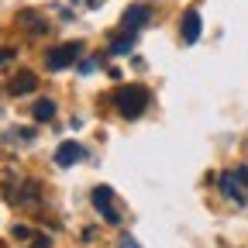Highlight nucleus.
<instances>
[{
	"label": "nucleus",
	"mask_w": 248,
	"mask_h": 248,
	"mask_svg": "<svg viewBox=\"0 0 248 248\" xmlns=\"http://www.w3.org/2000/svg\"><path fill=\"white\" fill-rule=\"evenodd\" d=\"M35 90H38V76L28 73V69H17L7 79V93H14V97H21V93H35Z\"/></svg>",
	"instance_id": "nucleus-5"
},
{
	"label": "nucleus",
	"mask_w": 248,
	"mask_h": 248,
	"mask_svg": "<svg viewBox=\"0 0 248 248\" xmlns=\"http://www.w3.org/2000/svg\"><path fill=\"white\" fill-rule=\"evenodd\" d=\"M121 248H138V241H135L131 234H124V238H121Z\"/></svg>",
	"instance_id": "nucleus-14"
},
{
	"label": "nucleus",
	"mask_w": 248,
	"mask_h": 248,
	"mask_svg": "<svg viewBox=\"0 0 248 248\" xmlns=\"http://www.w3.org/2000/svg\"><path fill=\"white\" fill-rule=\"evenodd\" d=\"M131 45H135V31H131V28H124V31H117V35H110V52H114V55L131 52Z\"/></svg>",
	"instance_id": "nucleus-10"
},
{
	"label": "nucleus",
	"mask_w": 248,
	"mask_h": 248,
	"mask_svg": "<svg viewBox=\"0 0 248 248\" xmlns=\"http://www.w3.org/2000/svg\"><path fill=\"white\" fill-rule=\"evenodd\" d=\"M217 186H221V193L234 203H245L248 200V169L238 166V169H224L221 179H217Z\"/></svg>",
	"instance_id": "nucleus-2"
},
{
	"label": "nucleus",
	"mask_w": 248,
	"mask_h": 248,
	"mask_svg": "<svg viewBox=\"0 0 248 248\" xmlns=\"http://www.w3.org/2000/svg\"><path fill=\"white\" fill-rule=\"evenodd\" d=\"M79 52H83L79 42H62V45L45 52V66L48 69H66V66H73V62L79 59Z\"/></svg>",
	"instance_id": "nucleus-3"
},
{
	"label": "nucleus",
	"mask_w": 248,
	"mask_h": 248,
	"mask_svg": "<svg viewBox=\"0 0 248 248\" xmlns=\"http://www.w3.org/2000/svg\"><path fill=\"white\" fill-rule=\"evenodd\" d=\"M93 4H97V0H93Z\"/></svg>",
	"instance_id": "nucleus-16"
},
{
	"label": "nucleus",
	"mask_w": 248,
	"mask_h": 248,
	"mask_svg": "<svg viewBox=\"0 0 248 248\" xmlns=\"http://www.w3.org/2000/svg\"><path fill=\"white\" fill-rule=\"evenodd\" d=\"M55 117V104L52 100H38L35 104V121H52Z\"/></svg>",
	"instance_id": "nucleus-12"
},
{
	"label": "nucleus",
	"mask_w": 248,
	"mask_h": 248,
	"mask_svg": "<svg viewBox=\"0 0 248 248\" xmlns=\"http://www.w3.org/2000/svg\"><path fill=\"white\" fill-rule=\"evenodd\" d=\"M179 31H183V42H186V45H193V42L200 38V14H197V7L183 11V24H179Z\"/></svg>",
	"instance_id": "nucleus-7"
},
{
	"label": "nucleus",
	"mask_w": 248,
	"mask_h": 248,
	"mask_svg": "<svg viewBox=\"0 0 248 248\" xmlns=\"http://www.w3.org/2000/svg\"><path fill=\"white\" fill-rule=\"evenodd\" d=\"M148 4H135V7H128L124 11V21H121V28H131V31H138V28H145L148 24Z\"/></svg>",
	"instance_id": "nucleus-8"
},
{
	"label": "nucleus",
	"mask_w": 248,
	"mask_h": 248,
	"mask_svg": "<svg viewBox=\"0 0 248 248\" xmlns=\"http://www.w3.org/2000/svg\"><path fill=\"white\" fill-rule=\"evenodd\" d=\"M110 100H114V107H117L121 117H141L145 107H148V90L141 83H128V86H121Z\"/></svg>",
	"instance_id": "nucleus-1"
},
{
	"label": "nucleus",
	"mask_w": 248,
	"mask_h": 248,
	"mask_svg": "<svg viewBox=\"0 0 248 248\" xmlns=\"http://www.w3.org/2000/svg\"><path fill=\"white\" fill-rule=\"evenodd\" d=\"M35 248H52V245H48V238H45V234H35Z\"/></svg>",
	"instance_id": "nucleus-15"
},
{
	"label": "nucleus",
	"mask_w": 248,
	"mask_h": 248,
	"mask_svg": "<svg viewBox=\"0 0 248 248\" xmlns=\"http://www.w3.org/2000/svg\"><path fill=\"white\" fill-rule=\"evenodd\" d=\"M93 207L104 214L107 224H117V221H121V210H117V203H114V190H110V186H97V190H93Z\"/></svg>",
	"instance_id": "nucleus-4"
},
{
	"label": "nucleus",
	"mask_w": 248,
	"mask_h": 248,
	"mask_svg": "<svg viewBox=\"0 0 248 248\" xmlns=\"http://www.w3.org/2000/svg\"><path fill=\"white\" fill-rule=\"evenodd\" d=\"M21 207H38V200H42V183L38 179H28L21 190H17V197H14Z\"/></svg>",
	"instance_id": "nucleus-9"
},
{
	"label": "nucleus",
	"mask_w": 248,
	"mask_h": 248,
	"mask_svg": "<svg viewBox=\"0 0 248 248\" xmlns=\"http://www.w3.org/2000/svg\"><path fill=\"white\" fill-rule=\"evenodd\" d=\"M11 234H14V238H24V241H28V238H35V234H31V231L24 228V224H14V228H11Z\"/></svg>",
	"instance_id": "nucleus-13"
},
{
	"label": "nucleus",
	"mask_w": 248,
	"mask_h": 248,
	"mask_svg": "<svg viewBox=\"0 0 248 248\" xmlns=\"http://www.w3.org/2000/svg\"><path fill=\"white\" fill-rule=\"evenodd\" d=\"M83 145L79 141H62L59 148H55V166H76V162H83Z\"/></svg>",
	"instance_id": "nucleus-6"
},
{
	"label": "nucleus",
	"mask_w": 248,
	"mask_h": 248,
	"mask_svg": "<svg viewBox=\"0 0 248 248\" xmlns=\"http://www.w3.org/2000/svg\"><path fill=\"white\" fill-rule=\"evenodd\" d=\"M17 21L31 31V35H42V31H45V21H38V14L35 11H24V14H17Z\"/></svg>",
	"instance_id": "nucleus-11"
}]
</instances>
